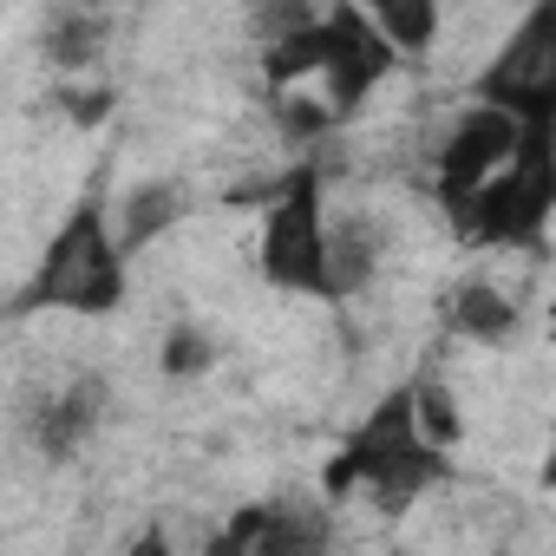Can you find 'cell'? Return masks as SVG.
<instances>
[{"mask_svg": "<svg viewBox=\"0 0 556 556\" xmlns=\"http://www.w3.org/2000/svg\"><path fill=\"white\" fill-rule=\"evenodd\" d=\"M445 471H452V452L426 439L419 400H413V380H406V387L380 393V406L341 439V452L321 471V497H334V504L341 497H374L393 517V510L419 504L432 484H445Z\"/></svg>", "mask_w": 556, "mask_h": 556, "instance_id": "6da1fadb", "label": "cell"}, {"mask_svg": "<svg viewBox=\"0 0 556 556\" xmlns=\"http://www.w3.org/2000/svg\"><path fill=\"white\" fill-rule=\"evenodd\" d=\"M131 282V249L118 242V216H105V197L86 190L47 236L27 289L14 295V315H118Z\"/></svg>", "mask_w": 556, "mask_h": 556, "instance_id": "7a4b0ae2", "label": "cell"}, {"mask_svg": "<svg viewBox=\"0 0 556 556\" xmlns=\"http://www.w3.org/2000/svg\"><path fill=\"white\" fill-rule=\"evenodd\" d=\"M334 210H328V170L308 157L282 177L262 203V236H255V268L268 289L282 295H315V302H334Z\"/></svg>", "mask_w": 556, "mask_h": 556, "instance_id": "3957f363", "label": "cell"}, {"mask_svg": "<svg viewBox=\"0 0 556 556\" xmlns=\"http://www.w3.org/2000/svg\"><path fill=\"white\" fill-rule=\"evenodd\" d=\"M549 216H556V125H530L517 157L471 197L452 236H465L471 249H523L549 229Z\"/></svg>", "mask_w": 556, "mask_h": 556, "instance_id": "277c9868", "label": "cell"}, {"mask_svg": "<svg viewBox=\"0 0 556 556\" xmlns=\"http://www.w3.org/2000/svg\"><path fill=\"white\" fill-rule=\"evenodd\" d=\"M471 99H491L523 125H556V0H530L504 47L478 66Z\"/></svg>", "mask_w": 556, "mask_h": 556, "instance_id": "5b68a950", "label": "cell"}, {"mask_svg": "<svg viewBox=\"0 0 556 556\" xmlns=\"http://www.w3.org/2000/svg\"><path fill=\"white\" fill-rule=\"evenodd\" d=\"M523 138H530V125H523L517 112L491 105V99H471V105L452 118V131H445V144H439V177H432V197H439V210H445L452 229L465 223L471 197L517 157Z\"/></svg>", "mask_w": 556, "mask_h": 556, "instance_id": "8992f818", "label": "cell"}, {"mask_svg": "<svg viewBox=\"0 0 556 556\" xmlns=\"http://www.w3.org/2000/svg\"><path fill=\"white\" fill-rule=\"evenodd\" d=\"M400 60L406 53L380 34V21L367 14V0H334V8H328V73H321V92L341 112V125L367 112V99L393 79Z\"/></svg>", "mask_w": 556, "mask_h": 556, "instance_id": "52a82bcc", "label": "cell"}, {"mask_svg": "<svg viewBox=\"0 0 556 556\" xmlns=\"http://www.w3.org/2000/svg\"><path fill=\"white\" fill-rule=\"evenodd\" d=\"M328 504L334 497H268V504H242L216 536L210 549H229V556H308V549H328L334 543V523H328Z\"/></svg>", "mask_w": 556, "mask_h": 556, "instance_id": "ba28073f", "label": "cell"}, {"mask_svg": "<svg viewBox=\"0 0 556 556\" xmlns=\"http://www.w3.org/2000/svg\"><path fill=\"white\" fill-rule=\"evenodd\" d=\"M105 413H112V380L105 374H73L66 387L40 393L21 426H27V445L47 465H73L92 445V432L105 426Z\"/></svg>", "mask_w": 556, "mask_h": 556, "instance_id": "9c48e42d", "label": "cell"}, {"mask_svg": "<svg viewBox=\"0 0 556 556\" xmlns=\"http://www.w3.org/2000/svg\"><path fill=\"white\" fill-rule=\"evenodd\" d=\"M112 47V14L105 8H79V0H60V8L47 14V34H40V60L66 79L92 73Z\"/></svg>", "mask_w": 556, "mask_h": 556, "instance_id": "30bf717a", "label": "cell"}, {"mask_svg": "<svg viewBox=\"0 0 556 556\" xmlns=\"http://www.w3.org/2000/svg\"><path fill=\"white\" fill-rule=\"evenodd\" d=\"M328 249H334V302H348V295H361V289L374 282L380 262H387V223H380L374 210L348 203V210H334Z\"/></svg>", "mask_w": 556, "mask_h": 556, "instance_id": "8fae6325", "label": "cell"}, {"mask_svg": "<svg viewBox=\"0 0 556 556\" xmlns=\"http://www.w3.org/2000/svg\"><path fill=\"white\" fill-rule=\"evenodd\" d=\"M184 210H190V197H184V184L177 177H151V184H138V190H125V203H118V242L138 255V249H151V242H164L177 223H184Z\"/></svg>", "mask_w": 556, "mask_h": 556, "instance_id": "7c38bea8", "label": "cell"}, {"mask_svg": "<svg viewBox=\"0 0 556 556\" xmlns=\"http://www.w3.org/2000/svg\"><path fill=\"white\" fill-rule=\"evenodd\" d=\"M445 328L458 341H478V348H504L517 334V302L497 289V282H458L445 295Z\"/></svg>", "mask_w": 556, "mask_h": 556, "instance_id": "4fadbf2b", "label": "cell"}, {"mask_svg": "<svg viewBox=\"0 0 556 556\" xmlns=\"http://www.w3.org/2000/svg\"><path fill=\"white\" fill-rule=\"evenodd\" d=\"M367 14L380 21V34L406 60H426L439 47V27H445V0H367Z\"/></svg>", "mask_w": 556, "mask_h": 556, "instance_id": "5bb4252c", "label": "cell"}, {"mask_svg": "<svg viewBox=\"0 0 556 556\" xmlns=\"http://www.w3.org/2000/svg\"><path fill=\"white\" fill-rule=\"evenodd\" d=\"M223 361V341H216V328H203V321H177L170 334H164V348H157V374L164 380H197V374H210Z\"/></svg>", "mask_w": 556, "mask_h": 556, "instance_id": "9a60e30c", "label": "cell"}, {"mask_svg": "<svg viewBox=\"0 0 556 556\" xmlns=\"http://www.w3.org/2000/svg\"><path fill=\"white\" fill-rule=\"evenodd\" d=\"M321 14H328V0H249V8H242V27H249L255 47H275V40L315 27Z\"/></svg>", "mask_w": 556, "mask_h": 556, "instance_id": "2e32d148", "label": "cell"}, {"mask_svg": "<svg viewBox=\"0 0 556 556\" xmlns=\"http://www.w3.org/2000/svg\"><path fill=\"white\" fill-rule=\"evenodd\" d=\"M413 400H419V426H426V439L445 445V452H458V439H465V413H458L452 387L426 367V374H413Z\"/></svg>", "mask_w": 556, "mask_h": 556, "instance_id": "e0dca14e", "label": "cell"}, {"mask_svg": "<svg viewBox=\"0 0 556 556\" xmlns=\"http://www.w3.org/2000/svg\"><path fill=\"white\" fill-rule=\"evenodd\" d=\"M60 105L73 112V125H99V118H112V86H86V92H79V86H66V92H60Z\"/></svg>", "mask_w": 556, "mask_h": 556, "instance_id": "ac0fdd59", "label": "cell"}, {"mask_svg": "<svg viewBox=\"0 0 556 556\" xmlns=\"http://www.w3.org/2000/svg\"><path fill=\"white\" fill-rule=\"evenodd\" d=\"M536 478H543V491H556V432H549V452H543V471Z\"/></svg>", "mask_w": 556, "mask_h": 556, "instance_id": "d6986e66", "label": "cell"}, {"mask_svg": "<svg viewBox=\"0 0 556 556\" xmlns=\"http://www.w3.org/2000/svg\"><path fill=\"white\" fill-rule=\"evenodd\" d=\"M79 8H112V0H79Z\"/></svg>", "mask_w": 556, "mask_h": 556, "instance_id": "ffe728a7", "label": "cell"}]
</instances>
